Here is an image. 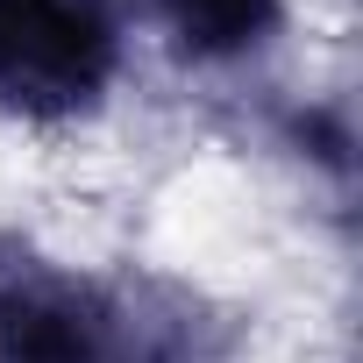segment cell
I'll use <instances>...</instances> for the list:
<instances>
[{"mask_svg": "<svg viewBox=\"0 0 363 363\" xmlns=\"http://www.w3.org/2000/svg\"><path fill=\"white\" fill-rule=\"evenodd\" d=\"M0 363H207V320L164 285H121L0 242Z\"/></svg>", "mask_w": 363, "mask_h": 363, "instance_id": "6da1fadb", "label": "cell"}, {"mask_svg": "<svg viewBox=\"0 0 363 363\" xmlns=\"http://www.w3.org/2000/svg\"><path fill=\"white\" fill-rule=\"evenodd\" d=\"M121 72L114 0H0V107L29 121L86 114Z\"/></svg>", "mask_w": 363, "mask_h": 363, "instance_id": "7a4b0ae2", "label": "cell"}, {"mask_svg": "<svg viewBox=\"0 0 363 363\" xmlns=\"http://www.w3.org/2000/svg\"><path fill=\"white\" fill-rule=\"evenodd\" d=\"M150 8L193 57H242L278 29V0H150Z\"/></svg>", "mask_w": 363, "mask_h": 363, "instance_id": "3957f363", "label": "cell"}]
</instances>
